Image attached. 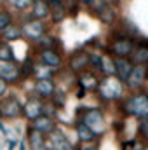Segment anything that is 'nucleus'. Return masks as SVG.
<instances>
[{
  "mask_svg": "<svg viewBox=\"0 0 148 150\" xmlns=\"http://www.w3.org/2000/svg\"><path fill=\"white\" fill-rule=\"evenodd\" d=\"M75 131H77V136H78V142L80 143H87V142H94L96 138H98V134L89 127V126H85L82 120H78L77 122V126H75Z\"/></svg>",
  "mask_w": 148,
  "mask_h": 150,
  "instance_id": "6ab92c4d",
  "label": "nucleus"
},
{
  "mask_svg": "<svg viewBox=\"0 0 148 150\" xmlns=\"http://www.w3.org/2000/svg\"><path fill=\"white\" fill-rule=\"evenodd\" d=\"M0 120H2V112H0Z\"/></svg>",
  "mask_w": 148,
  "mask_h": 150,
  "instance_id": "ea45409f",
  "label": "nucleus"
},
{
  "mask_svg": "<svg viewBox=\"0 0 148 150\" xmlns=\"http://www.w3.org/2000/svg\"><path fill=\"white\" fill-rule=\"evenodd\" d=\"M108 49L111 54H115V58H129L134 49V40L125 35H118V37L111 38Z\"/></svg>",
  "mask_w": 148,
  "mask_h": 150,
  "instance_id": "20e7f679",
  "label": "nucleus"
},
{
  "mask_svg": "<svg viewBox=\"0 0 148 150\" xmlns=\"http://www.w3.org/2000/svg\"><path fill=\"white\" fill-rule=\"evenodd\" d=\"M0 112H2V117H5V119H18L23 115V105L18 101L16 96H9L2 101Z\"/></svg>",
  "mask_w": 148,
  "mask_h": 150,
  "instance_id": "423d86ee",
  "label": "nucleus"
},
{
  "mask_svg": "<svg viewBox=\"0 0 148 150\" xmlns=\"http://www.w3.org/2000/svg\"><path fill=\"white\" fill-rule=\"evenodd\" d=\"M122 112L138 119L148 115V93H136L122 101Z\"/></svg>",
  "mask_w": 148,
  "mask_h": 150,
  "instance_id": "f03ea898",
  "label": "nucleus"
},
{
  "mask_svg": "<svg viewBox=\"0 0 148 150\" xmlns=\"http://www.w3.org/2000/svg\"><path fill=\"white\" fill-rule=\"evenodd\" d=\"M87 67H89V52L78 51V52L72 54V58H70V68H72L73 72H77V74L85 72Z\"/></svg>",
  "mask_w": 148,
  "mask_h": 150,
  "instance_id": "ddd939ff",
  "label": "nucleus"
},
{
  "mask_svg": "<svg viewBox=\"0 0 148 150\" xmlns=\"http://www.w3.org/2000/svg\"><path fill=\"white\" fill-rule=\"evenodd\" d=\"M140 134L145 136V138L148 140V115L147 117H143L141 122H140Z\"/></svg>",
  "mask_w": 148,
  "mask_h": 150,
  "instance_id": "72a5a7b5",
  "label": "nucleus"
},
{
  "mask_svg": "<svg viewBox=\"0 0 148 150\" xmlns=\"http://www.w3.org/2000/svg\"><path fill=\"white\" fill-rule=\"evenodd\" d=\"M23 37V28L21 26H18V25H9L4 32H2V38L5 40V42H11V40H19V38Z\"/></svg>",
  "mask_w": 148,
  "mask_h": 150,
  "instance_id": "5701e85b",
  "label": "nucleus"
},
{
  "mask_svg": "<svg viewBox=\"0 0 148 150\" xmlns=\"http://www.w3.org/2000/svg\"><path fill=\"white\" fill-rule=\"evenodd\" d=\"M131 145H132V147H131V150H147L143 145H141V143H140V142H131Z\"/></svg>",
  "mask_w": 148,
  "mask_h": 150,
  "instance_id": "e433bc0d",
  "label": "nucleus"
},
{
  "mask_svg": "<svg viewBox=\"0 0 148 150\" xmlns=\"http://www.w3.org/2000/svg\"><path fill=\"white\" fill-rule=\"evenodd\" d=\"M132 68H134V63L131 61V58H115V75L120 80L125 82Z\"/></svg>",
  "mask_w": 148,
  "mask_h": 150,
  "instance_id": "9b49d317",
  "label": "nucleus"
},
{
  "mask_svg": "<svg viewBox=\"0 0 148 150\" xmlns=\"http://www.w3.org/2000/svg\"><path fill=\"white\" fill-rule=\"evenodd\" d=\"M33 67H35V63H33V59L28 56V58L23 61V67H21V79H28L30 75H33Z\"/></svg>",
  "mask_w": 148,
  "mask_h": 150,
  "instance_id": "cd10ccee",
  "label": "nucleus"
},
{
  "mask_svg": "<svg viewBox=\"0 0 148 150\" xmlns=\"http://www.w3.org/2000/svg\"><path fill=\"white\" fill-rule=\"evenodd\" d=\"M147 77H148V67L147 65H134V68L131 70V74H129L127 80H125V84H127V87H131V89H140V87L145 84Z\"/></svg>",
  "mask_w": 148,
  "mask_h": 150,
  "instance_id": "0eeeda50",
  "label": "nucleus"
},
{
  "mask_svg": "<svg viewBox=\"0 0 148 150\" xmlns=\"http://www.w3.org/2000/svg\"><path fill=\"white\" fill-rule=\"evenodd\" d=\"M49 14H51L49 2H45V0H33V4H32V18L33 19H40L42 21Z\"/></svg>",
  "mask_w": 148,
  "mask_h": 150,
  "instance_id": "a211bd4d",
  "label": "nucleus"
},
{
  "mask_svg": "<svg viewBox=\"0 0 148 150\" xmlns=\"http://www.w3.org/2000/svg\"><path fill=\"white\" fill-rule=\"evenodd\" d=\"M99 72H103L105 75H115V58H111L108 54H103L101 56Z\"/></svg>",
  "mask_w": 148,
  "mask_h": 150,
  "instance_id": "b1692460",
  "label": "nucleus"
},
{
  "mask_svg": "<svg viewBox=\"0 0 148 150\" xmlns=\"http://www.w3.org/2000/svg\"><path fill=\"white\" fill-rule=\"evenodd\" d=\"M33 75H35L37 79H52V75H54V68L49 67V65H45V63H42V65H35V67H33Z\"/></svg>",
  "mask_w": 148,
  "mask_h": 150,
  "instance_id": "393cba45",
  "label": "nucleus"
},
{
  "mask_svg": "<svg viewBox=\"0 0 148 150\" xmlns=\"http://www.w3.org/2000/svg\"><path fill=\"white\" fill-rule=\"evenodd\" d=\"M85 126H89L98 136H101L106 129V124H105V115L99 108H89L82 113V119H80Z\"/></svg>",
  "mask_w": 148,
  "mask_h": 150,
  "instance_id": "7ed1b4c3",
  "label": "nucleus"
},
{
  "mask_svg": "<svg viewBox=\"0 0 148 150\" xmlns=\"http://www.w3.org/2000/svg\"><path fill=\"white\" fill-rule=\"evenodd\" d=\"M0 77L9 84H14L21 79V67H18L14 61H0Z\"/></svg>",
  "mask_w": 148,
  "mask_h": 150,
  "instance_id": "6e6552de",
  "label": "nucleus"
},
{
  "mask_svg": "<svg viewBox=\"0 0 148 150\" xmlns=\"http://www.w3.org/2000/svg\"><path fill=\"white\" fill-rule=\"evenodd\" d=\"M49 7H51V18L54 23H59L65 19L66 16V7L63 4V0H51L49 2Z\"/></svg>",
  "mask_w": 148,
  "mask_h": 150,
  "instance_id": "4be33fe9",
  "label": "nucleus"
},
{
  "mask_svg": "<svg viewBox=\"0 0 148 150\" xmlns=\"http://www.w3.org/2000/svg\"><path fill=\"white\" fill-rule=\"evenodd\" d=\"M56 108H58V107H56L54 103H51V105H49V103H42V113H44V115L54 117V115H56Z\"/></svg>",
  "mask_w": 148,
  "mask_h": 150,
  "instance_id": "473e14b6",
  "label": "nucleus"
},
{
  "mask_svg": "<svg viewBox=\"0 0 148 150\" xmlns=\"http://www.w3.org/2000/svg\"><path fill=\"white\" fill-rule=\"evenodd\" d=\"M37 44H38L40 49H54V47L58 45L56 38L51 37V35H42V37L37 40Z\"/></svg>",
  "mask_w": 148,
  "mask_h": 150,
  "instance_id": "bb28decb",
  "label": "nucleus"
},
{
  "mask_svg": "<svg viewBox=\"0 0 148 150\" xmlns=\"http://www.w3.org/2000/svg\"><path fill=\"white\" fill-rule=\"evenodd\" d=\"M32 127L33 129H37V131H40V133H51V131H54L56 129V124H54V117H49V115H38L37 119H33L32 120Z\"/></svg>",
  "mask_w": 148,
  "mask_h": 150,
  "instance_id": "f8f14e48",
  "label": "nucleus"
},
{
  "mask_svg": "<svg viewBox=\"0 0 148 150\" xmlns=\"http://www.w3.org/2000/svg\"><path fill=\"white\" fill-rule=\"evenodd\" d=\"M21 28H23V35H25V37H28L30 40H35V42L44 35V30H45L44 23H42L40 19H33V18L28 19Z\"/></svg>",
  "mask_w": 148,
  "mask_h": 150,
  "instance_id": "1a4fd4ad",
  "label": "nucleus"
},
{
  "mask_svg": "<svg viewBox=\"0 0 148 150\" xmlns=\"http://www.w3.org/2000/svg\"><path fill=\"white\" fill-rule=\"evenodd\" d=\"M78 150H98V145L92 143V142H87V143H80Z\"/></svg>",
  "mask_w": 148,
  "mask_h": 150,
  "instance_id": "f704fd0d",
  "label": "nucleus"
},
{
  "mask_svg": "<svg viewBox=\"0 0 148 150\" xmlns=\"http://www.w3.org/2000/svg\"><path fill=\"white\" fill-rule=\"evenodd\" d=\"M98 94L105 101L120 100L124 96V80H120L117 75H105L103 80H99L98 86Z\"/></svg>",
  "mask_w": 148,
  "mask_h": 150,
  "instance_id": "f257e3e1",
  "label": "nucleus"
},
{
  "mask_svg": "<svg viewBox=\"0 0 148 150\" xmlns=\"http://www.w3.org/2000/svg\"><path fill=\"white\" fill-rule=\"evenodd\" d=\"M19 150H25V143H21V145H19Z\"/></svg>",
  "mask_w": 148,
  "mask_h": 150,
  "instance_id": "58836bf2",
  "label": "nucleus"
},
{
  "mask_svg": "<svg viewBox=\"0 0 148 150\" xmlns=\"http://www.w3.org/2000/svg\"><path fill=\"white\" fill-rule=\"evenodd\" d=\"M40 61L52 67V68H58L61 65V56L58 54L56 49H42L40 51Z\"/></svg>",
  "mask_w": 148,
  "mask_h": 150,
  "instance_id": "412c9836",
  "label": "nucleus"
},
{
  "mask_svg": "<svg viewBox=\"0 0 148 150\" xmlns=\"http://www.w3.org/2000/svg\"><path fill=\"white\" fill-rule=\"evenodd\" d=\"M52 98V103L59 108V107H63L65 105V101H66V98H63V93L61 91H54V94L51 96Z\"/></svg>",
  "mask_w": 148,
  "mask_h": 150,
  "instance_id": "2f4dec72",
  "label": "nucleus"
},
{
  "mask_svg": "<svg viewBox=\"0 0 148 150\" xmlns=\"http://www.w3.org/2000/svg\"><path fill=\"white\" fill-rule=\"evenodd\" d=\"M0 61H14V51L9 42H0Z\"/></svg>",
  "mask_w": 148,
  "mask_h": 150,
  "instance_id": "a878e982",
  "label": "nucleus"
},
{
  "mask_svg": "<svg viewBox=\"0 0 148 150\" xmlns=\"http://www.w3.org/2000/svg\"><path fill=\"white\" fill-rule=\"evenodd\" d=\"M28 145H30V150H51L45 142L44 133H40L33 127L28 131Z\"/></svg>",
  "mask_w": 148,
  "mask_h": 150,
  "instance_id": "4468645a",
  "label": "nucleus"
},
{
  "mask_svg": "<svg viewBox=\"0 0 148 150\" xmlns=\"http://www.w3.org/2000/svg\"><path fill=\"white\" fill-rule=\"evenodd\" d=\"M99 65H101V54H98V52H89V67L99 70Z\"/></svg>",
  "mask_w": 148,
  "mask_h": 150,
  "instance_id": "7c9ffc66",
  "label": "nucleus"
},
{
  "mask_svg": "<svg viewBox=\"0 0 148 150\" xmlns=\"http://www.w3.org/2000/svg\"><path fill=\"white\" fill-rule=\"evenodd\" d=\"M12 23V18H11V14L7 12V11H0V33L9 26Z\"/></svg>",
  "mask_w": 148,
  "mask_h": 150,
  "instance_id": "c756f323",
  "label": "nucleus"
},
{
  "mask_svg": "<svg viewBox=\"0 0 148 150\" xmlns=\"http://www.w3.org/2000/svg\"><path fill=\"white\" fill-rule=\"evenodd\" d=\"M129 58H131V61L134 65H148V45L147 44L134 45V49H132Z\"/></svg>",
  "mask_w": 148,
  "mask_h": 150,
  "instance_id": "aec40b11",
  "label": "nucleus"
},
{
  "mask_svg": "<svg viewBox=\"0 0 148 150\" xmlns=\"http://www.w3.org/2000/svg\"><path fill=\"white\" fill-rule=\"evenodd\" d=\"M78 86L85 91H96L99 86V79L96 77V74L85 70V72H80L78 75Z\"/></svg>",
  "mask_w": 148,
  "mask_h": 150,
  "instance_id": "dca6fc26",
  "label": "nucleus"
},
{
  "mask_svg": "<svg viewBox=\"0 0 148 150\" xmlns=\"http://www.w3.org/2000/svg\"><path fill=\"white\" fill-rule=\"evenodd\" d=\"M7 87H9V82H7L5 79H2V77H0V98L7 93Z\"/></svg>",
  "mask_w": 148,
  "mask_h": 150,
  "instance_id": "c9c22d12",
  "label": "nucleus"
},
{
  "mask_svg": "<svg viewBox=\"0 0 148 150\" xmlns=\"http://www.w3.org/2000/svg\"><path fill=\"white\" fill-rule=\"evenodd\" d=\"M7 4L11 7L18 9V11H25V9H28L33 4V0H7Z\"/></svg>",
  "mask_w": 148,
  "mask_h": 150,
  "instance_id": "c85d7f7f",
  "label": "nucleus"
},
{
  "mask_svg": "<svg viewBox=\"0 0 148 150\" xmlns=\"http://www.w3.org/2000/svg\"><path fill=\"white\" fill-rule=\"evenodd\" d=\"M77 2H78V4H89L91 0H77Z\"/></svg>",
  "mask_w": 148,
  "mask_h": 150,
  "instance_id": "4c0bfd02",
  "label": "nucleus"
},
{
  "mask_svg": "<svg viewBox=\"0 0 148 150\" xmlns=\"http://www.w3.org/2000/svg\"><path fill=\"white\" fill-rule=\"evenodd\" d=\"M87 5L91 7V11L96 14V18H98L101 23H106V25L113 23V19H115V11L111 9V5L106 0H91Z\"/></svg>",
  "mask_w": 148,
  "mask_h": 150,
  "instance_id": "39448f33",
  "label": "nucleus"
},
{
  "mask_svg": "<svg viewBox=\"0 0 148 150\" xmlns=\"http://www.w3.org/2000/svg\"><path fill=\"white\" fill-rule=\"evenodd\" d=\"M56 91L54 80L52 79H37L35 82V93L38 94V98H51Z\"/></svg>",
  "mask_w": 148,
  "mask_h": 150,
  "instance_id": "2eb2a0df",
  "label": "nucleus"
},
{
  "mask_svg": "<svg viewBox=\"0 0 148 150\" xmlns=\"http://www.w3.org/2000/svg\"><path fill=\"white\" fill-rule=\"evenodd\" d=\"M49 149L51 150H75L73 145L68 142V138L59 129H54V131L49 133Z\"/></svg>",
  "mask_w": 148,
  "mask_h": 150,
  "instance_id": "9d476101",
  "label": "nucleus"
},
{
  "mask_svg": "<svg viewBox=\"0 0 148 150\" xmlns=\"http://www.w3.org/2000/svg\"><path fill=\"white\" fill-rule=\"evenodd\" d=\"M23 115L30 120L37 119L38 115H42V101L38 98H30L25 105H23Z\"/></svg>",
  "mask_w": 148,
  "mask_h": 150,
  "instance_id": "f3484780",
  "label": "nucleus"
}]
</instances>
